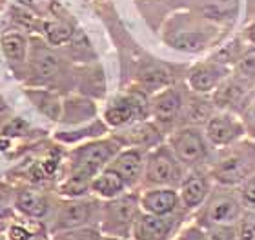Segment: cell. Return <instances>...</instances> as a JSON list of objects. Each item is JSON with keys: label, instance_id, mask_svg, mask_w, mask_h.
I'll list each match as a JSON object with an SVG mask.
<instances>
[{"label": "cell", "instance_id": "obj_1", "mask_svg": "<svg viewBox=\"0 0 255 240\" xmlns=\"http://www.w3.org/2000/svg\"><path fill=\"white\" fill-rule=\"evenodd\" d=\"M219 150L210 167V175L219 182V186L239 187L246 178L255 175V140L241 139Z\"/></svg>", "mask_w": 255, "mask_h": 240}, {"label": "cell", "instance_id": "obj_2", "mask_svg": "<svg viewBox=\"0 0 255 240\" xmlns=\"http://www.w3.org/2000/svg\"><path fill=\"white\" fill-rule=\"evenodd\" d=\"M245 213V206L241 202L239 193L232 191V187L221 186L215 191H210L206 202L197 209L195 222L201 228L210 226H234L239 222Z\"/></svg>", "mask_w": 255, "mask_h": 240}, {"label": "cell", "instance_id": "obj_3", "mask_svg": "<svg viewBox=\"0 0 255 240\" xmlns=\"http://www.w3.org/2000/svg\"><path fill=\"white\" fill-rule=\"evenodd\" d=\"M140 213V202L133 195H121L117 198L108 200L101 208L99 230L102 235L131 239V230L135 219Z\"/></svg>", "mask_w": 255, "mask_h": 240}, {"label": "cell", "instance_id": "obj_4", "mask_svg": "<svg viewBox=\"0 0 255 240\" xmlns=\"http://www.w3.org/2000/svg\"><path fill=\"white\" fill-rule=\"evenodd\" d=\"M184 167L170 146H159L144 162V180L153 187H177L186 176Z\"/></svg>", "mask_w": 255, "mask_h": 240}, {"label": "cell", "instance_id": "obj_5", "mask_svg": "<svg viewBox=\"0 0 255 240\" xmlns=\"http://www.w3.org/2000/svg\"><path fill=\"white\" fill-rule=\"evenodd\" d=\"M206 135L197 126H186L171 135L170 148L175 157L181 160L186 167H197L206 164L212 159V148H210Z\"/></svg>", "mask_w": 255, "mask_h": 240}, {"label": "cell", "instance_id": "obj_6", "mask_svg": "<svg viewBox=\"0 0 255 240\" xmlns=\"http://www.w3.org/2000/svg\"><path fill=\"white\" fill-rule=\"evenodd\" d=\"M117 140H101L91 142L73 151V173H82L88 176H95L101 167H106L112 159L119 153Z\"/></svg>", "mask_w": 255, "mask_h": 240}, {"label": "cell", "instance_id": "obj_7", "mask_svg": "<svg viewBox=\"0 0 255 240\" xmlns=\"http://www.w3.org/2000/svg\"><path fill=\"white\" fill-rule=\"evenodd\" d=\"M101 208L95 200H86V198H69L59 208V213L55 217V231L73 230L82 226H95L101 219Z\"/></svg>", "mask_w": 255, "mask_h": 240}, {"label": "cell", "instance_id": "obj_8", "mask_svg": "<svg viewBox=\"0 0 255 240\" xmlns=\"http://www.w3.org/2000/svg\"><path fill=\"white\" fill-rule=\"evenodd\" d=\"M204 135L208 142L215 148H226L241 139H245L246 128L239 115L230 111H221L217 115H212L204 124Z\"/></svg>", "mask_w": 255, "mask_h": 240}, {"label": "cell", "instance_id": "obj_9", "mask_svg": "<svg viewBox=\"0 0 255 240\" xmlns=\"http://www.w3.org/2000/svg\"><path fill=\"white\" fill-rule=\"evenodd\" d=\"M254 85L250 82H246L241 77L235 79H226L221 82L217 89L213 91V106L219 107L221 111H230L235 115H241L245 111V107L248 106L252 95H254Z\"/></svg>", "mask_w": 255, "mask_h": 240}, {"label": "cell", "instance_id": "obj_10", "mask_svg": "<svg viewBox=\"0 0 255 240\" xmlns=\"http://www.w3.org/2000/svg\"><path fill=\"white\" fill-rule=\"evenodd\" d=\"M149 113V104L146 96L137 91V93H129L126 96L115 98V100L106 107L104 118L112 128H124L129 126L135 120H140Z\"/></svg>", "mask_w": 255, "mask_h": 240}, {"label": "cell", "instance_id": "obj_11", "mask_svg": "<svg viewBox=\"0 0 255 240\" xmlns=\"http://www.w3.org/2000/svg\"><path fill=\"white\" fill-rule=\"evenodd\" d=\"M177 217L168 215V217H159V215L144 213L140 211L135 219L131 230L133 240H171L177 231Z\"/></svg>", "mask_w": 255, "mask_h": 240}, {"label": "cell", "instance_id": "obj_12", "mask_svg": "<svg viewBox=\"0 0 255 240\" xmlns=\"http://www.w3.org/2000/svg\"><path fill=\"white\" fill-rule=\"evenodd\" d=\"M140 211L159 217L175 215V211L181 208V198L175 187H151L144 191L138 198Z\"/></svg>", "mask_w": 255, "mask_h": 240}, {"label": "cell", "instance_id": "obj_13", "mask_svg": "<svg viewBox=\"0 0 255 240\" xmlns=\"http://www.w3.org/2000/svg\"><path fill=\"white\" fill-rule=\"evenodd\" d=\"M226 77H228V70L224 64L206 62V64L195 66L190 71L188 84L195 93H213Z\"/></svg>", "mask_w": 255, "mask_h": 240}, {"label": "cell", "instance_id": "obj_14", "mask_svg": "<svg viewBox=\"0 0 255 240\" xmlns=\"http://www.w3.org/2000/svg\"><path fill=\"white\" fill-rule=\"evenodd\" d=\"M110 169L123 176L126 186H135L144 175V155L137 148H129L126 151H121L113 157L112 162L106 165Z\"/></svg>", "mask_w": 255, "mask_h": 240}, {"label": "cell", "instance_id": "obj_15", "mask_svg": "<svg viewBox=\"0 0 255 240\" xmlns=\"http://www.w3.org/2000/svg\"><path fill=\"white\" fill-rule=\"evenodd\" d=\"M184 106V98L182 93L175 87H164L153 96V100L149 104V111L159 122L170 124L173 122Z\"/></svg>", "mask_w": 255, "mask_h": 240}, {"label": "cell", "instance_id": "obj_16", "mask_svg": "<svg viewBox=\"0 0 255 240\" xmlns=\"http://www.w3.org/2000/svg\"><path fill=\"white\" fill-rule=\"evenodd\" d=\"M181 189H179V198H181L182 208L188 211L199 209L202 204L206 202L208 195H210V180L204 175L193 173V175H186L184 180L181 182Z\"/></svg>", "mask_w": 255, "mask_h": 240}, {"label": "cell", "instance_id": "obj_17", "mask_svg": "<svg viewBox=\"0 0 255 240\" xmlns=\"http://www.w3.org/2000/svg\"><path fill=\"white\" fill-rule=\"evenodd\" d=\"M119 144L123 146H131V148H149L159 142V131L153 124L149 122H137L131 124L124 129L123 133H119L115 137Z\"/></svg>", "mask_w": 255, "mask_h": 240}, {"label": "cell", "instance_id": "obj_18", "mask_svg": "<svg viewBox=\"0 0 255 240\" xmlns=\"http://www.w3.org/2000/svg\"><path fill=\"white\" fill-rule=\"evenodd\" d=\"M126 182L123 180V176L115 173L110 167H104L101 173H97L91 180V191L97 193L99 197L106 198V200H112V198H117L121 195H124V189H126Z\"/></svg>", "mask_w": 255, "mask_h": 240}, {"label": "cell", "instance_id": "obj_19", "mask_svg": "<svg viewBox=\"0 0 255 240\" xmlns=\"http://www.w3.org/2000/svg\"><path fill=\"white\" fill-rule=\"evenodd\" d=\"M138 84L146 91H160L171 84V75L160 66H148L138 73Z\"/></svg>", "mask_w": 255, "mask_h": 240}, {"label": "cell", "instance_id": "obj_20", "mask_svg": "<svg viewBox=\"0 0 255 240\" xmlns=\"http://www.w3.org/2000/svg\"><path fill=\"white\" fill-rule=\"evenodd\" d=\"M16 208L33 219H40L48 211V200L35 191H20L16 197Z\"/></svg>", "mask_w": 255, "mask_h": 240}, {"label": "cell", "instance_id": "obj_21", "mask_svg": "<svg viewBox=\"0 0 255 240\" xmlns=\"http://www.w3.org/2000/svg\"><path fill=\"white\" fill-rule=\"evenodd\" d=\"M170 42L171 48L181 49V51H186V53H195V51H201L206 44V38L204 35L197 31H186V33H177V35H171V37L166 38Z\"/></svg>", "mask_w": 255, "mask_h": 240}, {"label": "cell", "instance_id": "obj_22", "mask_svg": "<svg viewBox=\"0 0 255 240\" xmlns=\"http://www.w3.org/2000/svg\"><path fill=\"white\" fill-rule=\"evenodd\" d=\"M2 49H4L5 57L13 62H24L26 60V40L20 37L18 33H5L2 37Z\"/></svg>", "mask_w": 255, "mask_h": 240}, {"label": "cell", "instance_id": "obj_23", "mask_svg": "<svg viewBox=\"0 0 255 240\" xmlns=\"http://www.w3.org/2000/svg\"><path fill=\"white\" fill-rule=\"evenodd\" d=\"M51 240H102V231L99 226H82L73 230L55 231Z\"/></svg>", "mask_w": 255, "mask_h": 240}, {"label": "cell", "instance_id": "obj_24", "mask_svg": "<svg viewBox=\"0 0 255 240\" xmlns=\"http://www.w3.org/2000/svg\"><path fill=\"white\" fill-rule=\"evenodd\" d=\"M237 240H255V211L245 209L239 222L235 224Z\"/></svg>", "mask_w": 255, "mask_h": 240}, {"label": "cell", "instance_id": "obj_25", "mask_svg": "<svg viewBox=\"0 0 255 240\" xmlns=\"http://www.w3.org/2000/svg\"><path fill=\"white\" fill-rule=\"evenodd\" d=\"M237 77L245 79L254 85L255 82V49H248L239 60H237Z\"/></svg>", "mask_w": 255, "mask_h": 240}, {"label": "cell", "instance_id": "obj_26", "mask_svg": "<svg viewBox=\"0 0 255 240\" xmlns=\"http://www.w3.org/2000/svg\"><path fill=\"white\" fill-rule=\"evenodd\" d=\"M35 66H37V71L42 77H51L55 71L59 70V60L49 51L38 49L37 55H35Z\"/></svg>", "mask_w": 255, "mask_h": 240}, {"label": "cell", "instance_id": "obj_27", "mask_svg": "<svg viewBox=\"0 0 255 240\" xmlns=\"http://www.w3.org/2000/svg\"><path fill=\"white\" fill-rule=\"evenodd\" d=\"M71 35H73L71 27L62 24V22H49V24H46V37L55 46L68 42L69 38H71Z\"/></svg>", "mask_w": 255, "mask_h": 240}, {"label": "cell", "instance_id": "obj_28", "mask_svg": "<svg viewBox=\"0 0 255 240\" xmlns=\"http://www.w3.org/2000/svg\"><path fill=\"white\" fill-rule=\"evenodd\" d=\"M239 198L245 209L255 211V175H252L250 178H246L243 184L239 186Z\"/></svg>", "mask_w": 255, "mask_h": 240}, {"label": "cell", "instance_id": "obj_29", "mask_svg": "<svg viewBox=\"0 0 255 240\" xmlns=\"http://www.w3.org/2000/svg\"><path fill=\"white\" fill-rule=\"evenodd\" d=\"M206 240H237V231L234 226H210L204 228Z\"/></svg>", "mask_w": 255, "mask_h": 240}, {"label": "cell", "instance_id": "obj_30", "mask_svg": "<svg viewBox=\"0 0 255 240\" xmlns=\"http://www.w3.org/2000/svg\"><path fill=\"white\" fill-rule=\"evenodd\" d=\"M241 118L245 122L246 135H250L252 140H255V91L254 95H252L250 102H248V106L245 107V111L241 113Z\"/></svg>", "mask_w": 255, "mask_h": 240}, {"label": "cell", "instance_id": "obj_31", "mask_svg": "<svg viewBox=\"0 0 255 240\" xmlns=\"http://www.w3.org/2000/svg\"><path fill=\"white\" fill-rule=\"evenodd\" d=\"M171 240H206V231L195 222V224H190L184 230H181Z\"/></svg>", "mask_w": 255, "mask_h": 240}, {"label": "cell", "instance_id": "obj_32", "mask_svg": "<svg viewBox=\"0 0 255 240\" xmlns=\"http://www.w3.org/2000/svg\"><path fill=\"white\" fill-rule=\"evenodd\" d=\"M27 128H29V126H27L22 118H13V120L4 128V135H9V137H13V135H15V137H20V135L26 133Z\"/></svg>", "mask_w": 255, "mask_h": 240}, {"label": "cell", "instance_id": "obj_33", "mask_svg": "<svg viewBox=\"0 0 255 240\" xmlns=\"http://www.w3.org/2000/svg\"><path fill=\"white\" fill-rule=\"evenodd\" d=\"M5 239L7 240H31V233H29V230H26L24 226L13 224V226H9Z\"/></svg>", "mask_w": 255, "mask_h": 240}, {"label": "cell", "instance_id": "obj_34", "mask_svg": "<svg viewBox=\"0 0 255 240\" xmlns=\"http://www.w3.org/2000/svg\"><path fill=\"white\" fill-rule=\"evenodd\" d=\"M248 37H250V40H252V42L255 44V24H254V26L250 27V31H248Z\"/></svg>", "mask_w": 255, "mask_h": 240}, {"label": "cell", "instance_id": "obj_35", "mask_svg": "<svg viewBox=\"0 0 255 240\" xmlns=\"http://www.w3.org/2000/svg\"><path fill=\"white\" fill-rule=\"evenodd\" d=\"M102 240H128V239H121V237H110V235H102Z\"/></svg>", "mask_w": 255, "mask_h": 240}, {"label": "cell", "instance_id": "obj_36", "mask_svg": "<svg viewBox=\"0 0 255 240\" xmlns=\"http://www.w3.org/2000/svg\"><path fill=\"white\" fill-rule=\"evenodd\" d=\"M0 240H7V239H5V237H2V235H0Z\"/></svg>", "mask_w": 255, "mask_h": 240}, {"label": "cell", "instance_id": "obj_37", "mask_svg": "<svg viewBox=\"0 0 255 240\" xmlns=\"http://www.w3.org/2000/svg\"><path fill=\"white\" fill-rule=\"evenodd\" d=\"M0 228H2V226H0Z\"/></svg>", "mask_w": 255, "mask_h": 240}]
</instances>
